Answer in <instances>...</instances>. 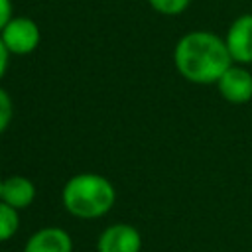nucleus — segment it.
<instances>
[{"instance_id":"obj_1","label":"nucleus","mask_w":252,"mask_h":252,"mask_svg":"<svg viewBox=\"0 0 252 252\" xmlns=\"http://www.w3.org/2000/svg\"><path fill=\"white\" fill-rule=\"evenodd\" d=\"M232 63L224 37L207 30L187 32L173 47V65L177 73L195 85H217Z\"/></svg>"},{"instance_id":"obj_2","label":"nucleus","mask_w":252,"mask_h":252,"mask_svg":"<svg viewBox=\"0 0 252 252\" xmlns=\"http://www.w3.org/2000/svg\"><path fill=\"white\" fill-rule=\"evenodd\" d=\"M63 207L77 219L104 217L116 199L112 183L98 173H77L63 185Z\"/></svg>"},{"instance_id":"obj_3","label":"nucleus","mask_w":252,"mask_h":252,"mask_svg":"<svg viewBox=\"0 0 252 252\" xmlns=\"http://www.w3.org/2000/svg\"><path fill=\"white\" fill-rule=\"evenodd\" d=\"M0 37H2V41L10 53L28 55L39 45L41 32L32 18L16 16L4 26V30L0 32Z\"/></svg>"},{"instance_id":"obj_4","label":"nucleus","mask_w":252,"mask_h":252,"mask_svg":"<svg viewBox=\"0 0 252 252\" xmlns=\"http://www.w3.org/2000/svg\"><path fill=\"white\" fill-rule=\"evenodd\" d=\"M219 94L230 104H246L252 100V73L246 65L232 63L217 81Z\"/></svg>"},{"instance_id":"obj_5","label":"nucleus","mask_w":252,"mask_h":252,"mask_svg":"<svg viewBox=\"0 0 252 252\" xmlns=\"http://www.w3.org/2000/svg\"><path fill=\"white\" fill-rule=\"evenodd\" d=\"M228 53L238 65H252V14H240L224 33Z\"/></svg>"},{"instance_id":"obj_6","label":"nucleus","mask_w":252,"mask_h":252,"mask_svg":"<svg viewBox=\"0 0 252 252\" xmlns=\"http://www.w3.org/2000/svg\"><path fill=\"white\" fill-rule=\"evenodd\" d=\"M98 252H140L142 250V234L136 226L126 222L110 224L102 230L96 242Z\"/></svg>"},{"instance_id":"obj_7","label":"nucleus","mask_w":252,"mask_h":252,"mask_svg":"<svg viewBox=\"0 0 252 252\" xmlns=\"http://www.w3.org/2000/svg\"><path fill=\"white\" fill-rule=\"evenodd\" d=\"M24 252H73V240L63 228L45 226L28 238Z\"/></svg>"},{"instance_id":"obj_8","label":"nucleus","mask_w":252,"mask_h":252,"mask_svg":"<svg viewBox=\"0 0 252 252\" xmlns=\"http://www.w3.org/2000/svg\"><path fill=\"white\" fill-rule=\"evenodd\" d=\"M4 203L12 205L14 209H26L35 199V187L33 183L24 175H12L2 181V197Z\"/></svg>"},{"instance_id":"obj_9","label":"nucleus","mask_w":252,"mask_h":252,"mask_svg":"<svg viewBox=\"0 0 252 252\" xmlns=\"http://www.w3.org/2000/svg\"><path fill=\"white\" fill-rule=\"evenodd\" d=\"M18 226H20L18 209H14L12 205H8L0 199V242L10 240L16 234Z\"/></svg>"},{"instance_id":"obj_10","label":"nucleus","mask_w":252,"mask_h":252,"mask_svg":"<svg viewBox=\"0 0 252 252\" xmlns=\"http://www.w3.org/2000/svg\"><path fill=\"white\" fill-rule=\"evenodd\" d=\"M148 4L158 12V14H163V16H177V14H183L191 0H148Z\"/></svg>"},{"instance_id":"obj_11","label":"nucleus","mask_w":252,"mask_h":252,"mask_svg":"<svg viewBox=\"0 0 252 252\" xmlns=\"http://www.w3.org/2000/svg\"><path fill=\"white\" fill-rule=\"evenodd\" d=\"M12 114H14L12 98H10V94L4 89H0V134L10 126Z\"/></svg>"},{"instance_id":"obj_12","label":"nucleus","mask_w":252,"mask_h":252,"mask_svg":"<svg viewBox=\"0 0 252 252\" xmlns=\"http://www.w3.org/2000/svg\"><path fill=\"white\" fill-rule=\"evenodd\" d=\"M12 18V0H0V32Z\"/></svg>"},{"instance_id":"obj_13","label":"nucleus","mask_w":252,"mask_h":252,"mask_svg":"<svg viewBox=\"0 0 252 252\" xmlns=\"http://www.w3.org/2000/svg\"><path fill=\"white\" fill-rule=\"evenodd\" d=\"M8 59H10V51H8V47L4 45V41H2V37H0V79L6 75Z\"/></svg>"},{"instance_id":"obj_14","label":"nucleus","mask_w":252,"mask_h":252,"mask_svg":"<svg viewBox=\"0 0 252 252\" xmlns=\"http://www.w3.org/2000/svg\"><path fill=\"white\" fill-rule=\"evenodd\" d=\"M2 181H4V179H0V197H2Z\"/></svg>"}]
</instances>
